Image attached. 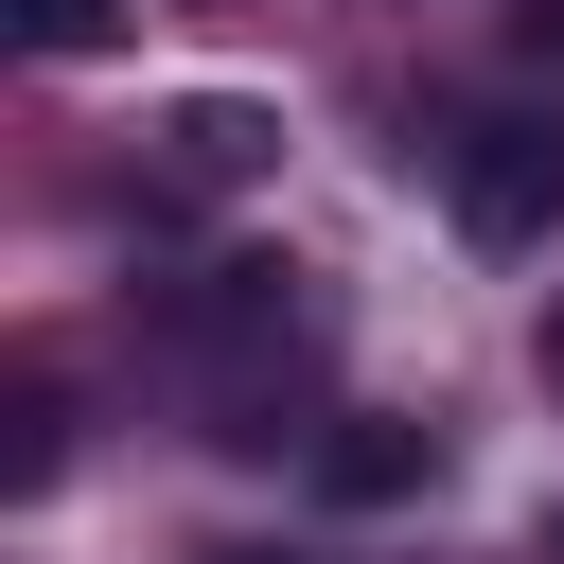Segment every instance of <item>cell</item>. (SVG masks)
I'll return each instance as SVG.
<instances>
[{
	"instance_id": "cell-1",
	"label": "cell",
	"mask_w": 564,
	"mask_h": 564,
	"mask_svg": "<svg viewBox=\"0 0 564 564\" xmlns=\"http://www.w3.org/2000/svg\"><path fill=\"white\" fill-rule=\"evenodd\" d=\"M441 212H458L476 247H546V229H564V123H546V106L441 123Z\"/></svg>"
},
{
	"instance_id": "cell-2",
	"label": "cell",
	"mask_w": 564,
	"mask_h": 564,
	"mask_svg": "<svg viewBox=\"0 0 564 564\" xmlns=\"http://www.w3.org/2000/svg\"><path fill=\"white\" fill-rule=\"evenodd\" d=\"M141 176H159V194H247V176H282V106H247V88L159 106V123H141Z\"/></svg>"
},
{
	"instance_id": "cell-3",
	"label": "cell",
	"mask_w": 564,
	"mask_h": 564,
	"mask_svg": "<svg viewBox=\"0 0 564 564\" xmlns=\"http://www.w3.org/2000/svg\"><path fill=\"white\" fill-rule=\"evenodd\" d=\"M441 476V423H405V405H352L335 441H317V494H352V511H388V494H423Z\"/></svg>"
},
{
	"instance_id": "cell-4",
	"label": "cell",
	"mask_w": 564,
	"mask_h": 564,
	"mask_svg": "<svg viewBox=\"0 0 564 564\" xmlns=\"http://www.w3.org/2000/svg\"><path fill=\"white\" fill-rule=\"evenodd\" d=\"M0 35L70 70V53H106V35H123V0H0Z\"/></svg>"
},
{
	"instance_id": "cell-5",
	"label": "cell",
	"mask_w": 564,
	"mask_h": 564,
	"mask_svg": "<svg viewBox=\"0 0 564 564\" xmlns=\"http://www.w3.org/2000/svg\"><path fill=\"white\" fill-rule=\"evenodd\" d=\"M212 564H282V546H212Z\"/></svg>"
}]
</instances>
